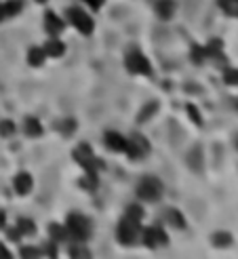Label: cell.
<instances>
[{
	"label": "cell",
	"instance_id": "6da1fadb",
	"mask_svg": "<svg viewBox=\"0 0 238 259\" xmlns=\"http://www.w3.org/2000/svg\"><path fill=\"white\" fill-rule=\"evenodd\" d=\"M162 192H164V185H162V181L158 179V177H154V175H146V177H142V181L137 183V196H139L142 200L156 202V200L162 196Z\"/></svg>",
	"mask_w": 238,
	"mask_h": 259
},
{
	"label": "cell",
	"instance_id": "7a4b0ae2",
	"mask_svg": "<svg viewBox=\"0 0 238 259\" xmlns=\"http://www.w3.org/2000/svg\"><path fill=\"white\" fill-rule=\"evenodd\" d=\"M139 232H142V228H139V221L135 219H131V217H122L118 221V226H116V238H118V243L120 245H135L137 243V238H139Z\"/></svg>",
	"mask_w": 238,
	"mask_h": 259
},
{
	"label": "cell",
	"instance_id": "3957f363",
	"mask_svg": "<svg viewBox=\"0 0 238 259\" xmlns=\"http://www.w3.org/2000/svg\"><path fill=\"white\" fill-rule=\"evenodd\" d=\"M66 228L70 232V236H72L74 240H86L91 238V221L86 219L84 215H78V213H70L68 215V221H66Z\"/></svg>",
	"mask_w": 238,
	"mask_h": 259
},
{
	"label": "cell",
	"instance_id": "277c9868",
	"mask_svg": "<svg viewBox=\"0 0 238 259\" xmlns=\"http://www.w3.org/2000/svg\"><path fill=\"white\" fill-rule=\"evenodd\" d=\"M74 160L84 169L86 173H97V169L103 167V163H101L99 158H95V154H93L91 148L86 146V144L78 146V148L74 150Z\"/></svg>",
	"mask_w": 238,
	"mask_h": 259
},
{
	"label": "cell",
	"instance_id": "5b68a950",
	"mask_svg": "<svg viewBox=\"0 0 238 259\" xmlns=\"http://www.w3.org/2000/svg\"><path fill=\"white\" fill-rule=\"evenodd\" d=\"M68 19L72 21L74 28L80 32V34H84V36H91L93 30H95L93 19L82 11V8H76V6L74 8H68Z\"/></svg>",
	"mask_w": 238,
	"mask_h": 259
},
{
	"label": "cell",
	"instance_id": "8992f818",
	"mask_svg": "<svg viewBox=\"0 0 238 259\" xmlns=\"http://www.w3.org/2000/svg\"><path fill=\"white\" fill-rule=\"evenodd\" d=\"M127 70L131 74H139V76H150L152 74V66H150V61L146 59L144 53L139 51H131L127 55Z\"/></svg>",
	"mask_w": 238,
	"mask_h": 259
},
{
	"label": "cell",
	"instance_id": "52a82bcc",
	"mask_svg": "<svg viewBox=\"0 0 238 259\" xmlns=\"http://www.w3.org/2000/svg\"><path fill=\"white\" fill-rule=\"evenodd\" d=\"M129 152V158L131 160H142L148 156V152H150V144L146 141L144 135H133L131 139H127V150Z\"/></svg>",
	"mask_w": 238,
	"mask_h": 259
},
{
	"label": "cell",
	"instance_id": "ba28073f",
	"mask_svg": "<svg viewBox=\"0 0 238 259\" xmlns=\"http://www.w3.org/2000/svg\"><path fill=\"white\" fill-rule=\"evenodd\" d=\"M144 243L148 249H158V247H164L169 243V238H166V234L160 228H148L144 232Z\"/></svg>",
	"mask_w": 238,
	"mask_h": 259
},
{
	"label": "cell",
	"instance_id": "9c48e42d",
	"mask_svg": "<svg viewBox=\"0 0 238 259\" xmlns=\"http://www.w3.org/2000/svg\"><path fill=\"white\" fill-rule=\"evenodd\" d=\"M105 146L114 152H125L127 150V139L116 131H108L105 133Z\"/></svg>",
	"mask_w": 238,
	"mask_h": 259
},
{
	"label": "cell",
	"instance_id": "30bf717a",
	"mask_svg": "<svg viewBox=\"0 0 238 259\" xmlns=\"http://www.w3.org/2000/svg\"><path fill=\"white\" fill-rule=\"evenodd\" d=\"M15 192L19 194V196H25V194H30V190H32V185H34V181H32V175L30 173H19L15 177Z\"/></svg>",
	"mask_w": 238,
	"mask_h": 259
},
{
	"label": "cell",
	"instance_id": "8fae6325",
	"mask_svg": "<svg viewBox=\"0 0 238 259\" xmlns=\"http://www.w3.org/2000/svg\"><path fill=\"white\" fill-rule=\"evenodd\" d=\"M45 30L51 34V36H57V34H61V30H64V21H61L53 11H49L45 15Z\"/></svg>",
	"mask_w": 238,
	"mask_h": 259
},
{
	"label": "cell",
	"instance_id": "7c38bea8",
	"mask_svg": "<svg viewBox=\"0 0 238 259\" xmlns=\"http://www.w3.org/2000/svg\"><path fill=\"white\" fill-rule=\"evenodd\" d=\"M23 8L21 0H8V2L0 4V21L2 19H8V17H15Z\"/></svg>",
	"mask_w": 238,
	"mask_h": 259
},
{
	"label": "cell",
	"instance_id": "4fadbf2b",
	"mask_svg": "<svg viewBox=\"0 0 238 259\" xmlns=\"http://www.w3.org/2000/svg\"><path fill=\"white\" fill-rule=\"evenodd\" d=\"M42 49H45L47 57H61V55H64V51H66V44L61 42V40H57L55 36H53V38H51Z\"/></svg>",
	"mask_w": 238,
	"mask_h": 259
},
{
	"label": "cell",
	"instance_id": "5bb4252c",
	"mask_svg": "<svg viewBox=\"0 0 238 259\" xmlns=\"http://www.w3.org/2000/svg\"><path fill=\"white\" fill-rule=\"evenodd\" d=\"M156 13L164 21L171 19L173 13H175V2H173V0H158V2H156Z\"/></svg>",
	"mask_w": 238,
	"mask_h": 259
},
{
	"label": "cell",
	"instance_id": "9a60e30c",
	"mask_svg": "<svg viewBox=\"0 0 238 259\" xmlns=\"http://www.w3.org/2000/svg\"><path fill=\"white\" fill-rule=\"evenodd\" d=\"M45 59H47L45 49H40V47H32V49L28 51V61H30V66L40 68L42 64H45Z\"/></svg>",
	"mask_w": 238,
	"mask_h": 259
},
{
	"label": "cell",
	"instance_id": "2e32d148",
	"mask_svg": "<svg viewBox=\"0 0 238 259\" xmlns=\"http://www.w3.org/2000/svg\"><path fill=\"white\" fill-rule=\"evenodd\" d=\"M211 243H213V247L217 249H226L232 245V234L230 232H215L213 238H211Z\"/></svg>",
	"mask_w": 238,
	"mask_h": 259
},
{
	"label": "cell",
	"instance_id": "e0dca14e",
	"mask_svg": "<svg viewBox=\"0 0 238 259\" xmlns=\"http://www.w3.org/2000/svg\"><path fill=\"white\" fill-rule=\"evenodd\" d=\"M166 221H169L173 228H177V230L186 228V219H183V215H181L177 209H169V211H166Z\"/></svg>",
	"mask_w": 238,
	"mask_h": 259
},
{
	"label": "cell",
	"instance_id": "ac0fdd59",
	"mask_svg": "<svg viewBox=\"0 0 238 259\" xmlns=\"http://www.w3.org/2000/svg\"><path fill=\"white\" fill-rule=\"evenodd\" d=\"M25 133H28L30 137H40L42 135V124L36 118L28 116V118H25Z\"/></svg>",
	"mask_w": 238,
	"mask_h": 259
},
{
	"label": "cell",
	"instance_id": "d6986e66",
	"mask_svg": "<svg viewBox=\"0 0 238 259\" xmlns=\"http://www.w3.org/2000/svg\"><path fill=\"white\" fill-rule=\"evenodd\" d=\"M17 230H19L21 236H30V234H34V232H36V226H34L32 219L21 217V219H17Z\"/></svg>",
	"mask_w": 238,
	"mask_h": 259
},
{
	"label": "cell",
	"instance_id": "ffe728a7",
	"mask_svg": "<svg viewBox=\"0 0 238 259\" xmlns=\"http://www.w3.org/2000/svg\"><path fill=\"white\" fill-rule=\"evenodd\" d=\"M186 160H188V165L194 169V171H200V169H202V152H200V148L198 146L194 148L190 154H188Z\"/></svg>",
	"mask_w": 238,
	"mask_h": 259
},
{
	"label": "cell",
	"instance_id": "44dd1931",
	"mask_svg": "<svg viewBox=\"0 0 238 259\" xmlns=\"http://www.w3.org/2000/svg\"><path fill=\"white\" fill-rule=\"evenodd\" d=\"M158 112V101H148L146 105H144V110L139 112V116H137V120L139 122H146L150 116H154Z\"/></svg>",
	"mask_w": 238,
	"mask_h": 259
},
{
	"label": "cell",
	"instance_id": "7402d4cb",
	"mask_svg": "<svg viewBox=\"0 0 238 259\" xmlns=\"http://www.w3.org/2000/svg\"><path fill=\"white\" fill-rule=\"evenodd\" d=\"M49 232H51V236L55 238V240H68V236H70L68 228L59 226V223H51V226H49Z\"/></svg>",
	"mask_w": 238,
	"mask_h": 259
},
{
	"label": "cell",
	"instance_id": "603a6c76",
	"mask_svg": "<svg viewBox=\"0 0 238 259\" xmlns=\"http://www.w3.org/2000/svg\"><path fill=\"white\" fill-rule=\"evenodd\" d=\"M222 11L232 15V17H238V0H217Z\"/></svg>",
	"mask_w": 238,
	"mask_h": 259
},
{
	"label": "cell",
	"instance_id": "cb8c5ba5",
	"mask_svg": "<svg viewBox=\"0 0 238 259\" xmlns=\"http://www.w3.org/2000/svg\"><path fill=\"white\" fill-rule=\"evenodd\" d=\"M222 49H224V44L222 40H211L205 51H207V57H222Z\"/></svg>",
	"mask_w": 238,
	"mask_h": 259
},
{
	"label": "cell",
	"instance_id": "d4e9b609",
	"mask_svg": "<svg viewBox=\"0 0 238 259\" xmlns=\"http://www.w3.org/2000/svg\"><path fill=\"white\" fill-rule=\"evenodd\" d=\"M224 83L230 86H238V68H226L224 70Z\"/></svg>",
	"mask_w": 238,
	"mask_h": 259
},
{
	"label": "cell",
	"instance_id": "484cf974",
	"mask_svg": "<svg viewBox=\"0 0 238 259\" xmlns=\"http://www.w3.org/2000/svg\"><path fill=\"white\" fill-rule=\"evenodd\" d=\"M80 185L84 187V190L93 192L97 187V173H86V177H82V179H80Z\"/></svg>",
	"mask_w": 238,
	"mask_h": 259
},
{
	"label": "cell",
	"instance_id": "4316f807",
	"mask_svg": "<svg viewBox=\"0 0 238 259\" xmlns=\"http://www.w3.org/2000/svg\"><path fill=\"white\" fill-rule=\"evenodd\" d=\"M127 217L135 219V221H142L144 219V207H139V204H131L127 209Z\"/></svg>",
	"mask_w": 238,
	"mask_h": 259
},
{
	"label": "cell",
	"instance_id": "83f0119b",
	"mask_svg": "<svg viewBox=\"0 0 238 259\" xmlns=\"http://www.w3.org/2000/svg\"><path fill=\"white\" fill-rule=\"evenodd\" d=\"M190 55H192V61H196V64H200V61H205V57H207V51H205V47H198V44H194Z\"/></svg>",
	"mask_w": 238,
	"mask_h": 259
},
{
	"label": "cell",
	"instance_id": "f1b7e54d",
	"mask_svg": "<svg viewBox=\"0 0 238 259\" xmlns=\"http://www.w3.org/2000/svg\"><path fill=\"white\" fill-rule=\"evenodd\" d=\"M13 133H15L13 120H2V122H0V135H2V137H11Z\"/></svg>",
	"mask_w": 238,
	"mask_h": 259
},
{
	"label": "cell",
	"instance_id": "f546056e",
	"mask_svg": "<svg viewBox=\"0 0 238 259\" xmlns=\"http://www.w3.org/2000/svg\"><path fill=\"white\" fill-rule=\"evenodd\" d=\"M70 255H72V257H89L91 253H89V249H86V247L72 245V247H70Z\"/></svg>",
	"mask_w": 238,
	"mask_h": 259
},
{
	"label": "cell",
	"instance_id": "4dcf8cb0",
	"mask_svg": "<svg viewBox=\"0 0 238 259\" xmlns=\"http://www.w3.org/2000/svg\"><path fill=\"white\" fill-rule=\"evenodd\" d=\"M188 112H190V116H192V120H194V124H198V127H200V124H202V118H200V114H198V110L196 108H194V105L190 103L188 105V108H186Z\"/></svg>",
	"mask_w": 238,
	"mask_h": 259
},
{
	"label": "cell",
	"instance_id": "1f68e13d",
	"mask_svg": "<svg viewBox=\"0 0 238 259\" xmlns=\"http://www.w3.org/2000/svg\"><path fill=\"white\" fill-rule=\"evenodd\" d=\"M38 255H40V251L34 247H23L21 249V257H38Z\"/></svg>",
	"mask_w": 238,
	"mask_h": 259
},
{
	"label": "cell",
	"instance_id": "d6a6232c",
	"mask_svg": "<svg viewBox=\"0 0 238 259\" xmlns=\"http://www.w3.org/2000/svg\"><path fill=\"white\" fill-rule=\"evenodd\" d=\"M74 129H76V122L70 120V118H66V122L61 124V131H64V133H70V131H74Z\"/></svg>",
	"mask_w": 238,
	"mask_h": 259
},
{
	"label": "cell",
	"instance_id": "836d02e7",
	"mask_svg": "<svg viewBox=\"0 0 238 259\" xmlns=\"http://www.w3.org/2000/svg\"><path fill=\"white\" fill-rule=\"evenodd\" d=\"M84 2L89 4V6L93 8V11H99V8H101V4L105 2V0H84Z\"/></svg>",
	"mask_w": 238,
	"mask_h": 259
},
{
	"label": "cell",
	"instance_id": "e575fe53",
	"mask_svg": "<svg viewBox=\"0 0 238 259\" xmlns=\"http://www.w3.org/2000/svg\"><path fill=\"white\" fill-rule=\"evenodd\" d=\"M8 257H11V253H8V251H6V247H4L2 243H0V259H8Z\"/></svg>",
	"mask_w": 238,
	"mask_h": 259
},
{
	"label": "cell",
	"instance_id": "d590c367",
	"mask_svg": "<svg viewBox=\"0 0 238 259\" xmlns=\"http://www.w3.org/2000/svg\"><path fill=\"white\" fill-rule=\"evenodd\" d=\"M45 251H47L49 257H55V251H57V249H55V245H47V247H45Z\"/></svg>",
	"mask_w": 238,
	"mask_h": 259
},
{
	"label": "cell",
	"instance_id": "8d00e7d4",
	"mask_svg": "<svg viewBox=\"0 0 238 259\" xmlns=\"http://www.w3.org/2000/svg\"><path fill=\"white\" fill-rule=\"evenodd\" d=\"M4 226V213H0V228Z\"/></svg>",
	"mask_w": 238,
	"mask_h": 259
},
{
	"label": "cell",
	"instance_id": "74e56055",
	"mask_svg": "<svg viewBox=\"0 0 238 259\" xmlns=\"http://www.w3.org/2000/svg\"><path fill=\"white\" fill-rule=\"evenodd\" d=\"M234 144H236V150H238V135L234 137Z\"/></svg>",
	"mask_w": 238,
	"mask_h": 259
},
{
	"label": "cell",
	"instance_id": "f35d334b",
	"mask_svg": "<svg viewBox=\"0 0 238 259\" xmlns=\"http://www.w3.org/2000/svg\"><path fill=\"white\" fill-rule=\"evenodd\" d=\"M36 2H40V4H42V2H47V0H36Z\"/></svg>",
	"mask_w": 238,
	"mask_h": 259
},
{
	"label": "cell",
	"instance_id": "ab89813d",
	"mask_svg": "<svg viewBox=\"0 0 238 259\" xmlns=\"http://www.w3.org/2000/svg\"><path fill=\"white\" fill-rule=\"evenodd\" d=\"M236 108H238V101H236Z\"/></svg>",
	"mask_w": 238,
	"mask_h": 259
}]
</instances>
